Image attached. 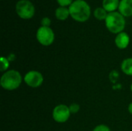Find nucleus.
I'll list each match as a JSON object with an SVG mask.
<instances>
[{
    "label": "nucleus",
    "instance_id": "1",
    "mask_svg": "<svg viewBox=\"0 0 132 131\" xmlns=\"http://www.w3.org/2000/svg\"><path fill=\"white\" fill-rule=\"evenodd\" d=\"M70 17L76 22H84L87 21L91 15V8L84 0H74L69 6Z\"/></svg>",
    "mask_w": 132,
    "mask_h": 131
},
{
    "label": "nucleus",
    "instance_id": "2",
    "mask_svg": "<svg viewBox=\"0 0 132 131\" xmlns=\"http://www.w3.org/2000/svg\"><path fill=\"white\" fill-rule=\"evenodd\" d=\"M22 82V77L20 73L15 69H10L5 72L1 79L0 84L1 86L9 91L15 90L19 87Z\"/></svg>",
    "mask_w": 132,
    "mask_h": 131
},
{
    "label": "nucleus",
    "instance_id": "3",
    "mask_svg": "<svg viewBox=\"0 0 132 131\" xmlns=\"http://www.w3.org/2000/svg\"><path fill=\"white\" fill-rule=\"evenodd\" d=\"M105 25L109 32L118 35V33L124 32L126 25L125 17L117 11L110 12L105 19Z\"/></svg>",
    "mask_w": 132,
    "mask_h": 131
},
{
    "label": "nucleus",
    "instance_id": "4",
    "mask_svg": "<svg viewBox=\"0 0 132 131\" xmlns=\"http://www.w3.org/2000/svg\"><path fill=\"white\" fill-rule=\"evenodd\" d=\"M35 6L29 0H19L15 4V12L22 19H30L35 15Z\"/></svg>",
    "mask_w": 132,
    "mask_h": 131
},
{
    "label": "nucleus",
    "instance_id": "5",
    "mask_svg": "<svg viewBox=\"0 0 132 131\" xmlns=\"http://www.w3.org/2000/svg\"><path fill=\"white\" fill-rule=\"evenodd\" d=\"M36 39L43 46L52 45L55 40V33L50 27L40 26L36 31Z\"/></svg>",
    "mask_w": 132,
    "mask_h": 131
},
{
    "label": "nucleus",
    "instance_id": "6",
    "mask_svg": "<svg viewBox=\"0 0 132 131\" xmlns=\"http://www.w3.org/2000/svg\"><path fill=\"white\" fill-rule=\"evenodd\" d=\"M70 114L71 113L70 111L69 107L65 104H59L56 106L52 113L53 120L60 124L67 122L69 120Z\"/></svg>",
    "mask_w": 132,
    "mask_h": 131
},
{
    "label": "nucleus",
    "instance_id": "7",
    "mask_svg": "<svg viewBox=\"0 0 132 131\" xmlns=\"http://www.w3.org/2000/svg\"><path fill=\"white\" fill-rule=\"evenodd\" d=\"M23 80L29 87L38 88L43 84L44 78L40 72L36 70H31L26 73Z\"/></svg>",
    "mask_w": 132,
    "mask_h": 131
},
{
    "label": "nucleus",
    "instance_id": "8",
    "mask_svg": "<svg viewBox=\"0 0 132 131\" xmlns=\"http://www.w3.org/2000/svg\"><path fill=\"white\" fill-rule=\"evenodd\" d=\"M114 43H115V46L120 49H126L130 43L129 35L125 32H122L118 33L115 37Z\"/></svg>",
    "mask_w": 132,
    "mask_h": 131
},
{
    "label": "nucleus",
    "instance_id": "9",
    "mask_svg": "<svg viewBox=\"0 0 132 131\" xmlns=\"http://www.w3.org/2000/svg\"><path fill=\"white\" fill-rule=\"evenodd\" d=\"M118 12L124 17L132 16V0H121Z\"/></svg>",
    "mask_w": 132,
    "mask_h": 131
},
{
    "label": "nucleus",
    "instance_id": "10",
    "mask_svg": "<svg viewBox=\"0 0 132 131\" xmlns=\"http://www.w3.org/2000/svg\"><path fill=\"white\" fill-rule=\"evenodd\" d=\"M121 0H103L102 7L108 12H114L118 9Z\"/></svg>",
    "mask_w": 132,
    "mask_h": 131
},
{
    "label": "nucleus",
    "instance_id": "11",
    "mask_svg": "<svg viewBox=\"0 0 132 131\" xmlns=\"http://www.w3.org/2000/svg\"><path fill=\"white\" fill-rule=\"evenodd\" d=\"M55 16L60 21H65L68 19L70 15V10L68 7H62L59 6L55 10Z\"/></svg>",
    "mask_w": 132,
    "mask_h": 131
},
{
    "label": "nucleus",
    "instance_id": "12",
    "mask_svg": "<svg viewBox=\"0 0 132 131\" xmlns=\"http://www.w3.org/2000/svg\"><path fill=\"white\" fill-rule=\"evenodd\" d=\"M121 69L125 74L132 76V57L127 58L122 61L121 64Z\"/></svg>",
    "mask_w": 132,
    "mask_h": 131
},
{
    "label": "nucleus",
    "instance_id": "13",
    "mask_svg": "<svg viewBox=\"0 0 132 131\" xmlns=\"http://www.w3.org/2000/svg\"><path fill=\"white\" fill-rule=\"evenodd\" d=\"M108 15V12L103 8V7H97L94 11V16L100 21L106 19L107 16Z\"/></svg>",
    "mask_w": 132,
    "mask_h": 131
},
{
    "label": "nucleus",
    "instance_id": "14",
    "mask_svg": "<svg viewBox=\"0 0 132 131\" xmlns=\"http://www.w3.org/2000/svg\"><path fill=\"white\" fill-rule=\"evenodd\" d=\"M0 62H1V71L2 72H6L9 67V60L8 59V58L2 56L0 59Z\"/></svg>",
    "mask_w": 132,
    "mask_h": 131
},
{
    "label": "nucleus",
    "instance_id": "15",
    "mask_svg": "<svg viewBox=\"0 0 132 131\" xmlns=\"http://www.w3.org/2000/svg\"><path fill=\"white\" fill-rule=\"evenodd\" d=\"M69 108H70V111L72 114H75V113H77L80 110V107L78 103H71L70 106H69Z\"/></svg>",
    "mask_w": 132,
    "mask_h": 131
},
{
    "label": "nucleus",
    "instance_id": "16",
    "mask_svg": "<svg viewBox=\"0 0 132 131\" xmlns=\"http://www.w3.org/2000/svg\"><path fill=\"white\" fill-rule=\"evenodd\" d=\"M74 0H56L57 3L60 6L62 7H68L73 2Z\"/></svg>",
    "mask_w": 132,
    "mask_h": 131
},
{
    "label": "nucleus",
    "instance_id": "17",
    "mask_svg": "<svg viewBox=\"0 0 132 131\" xmlns=\"http://www.w3.org/2000/svg\"><path fill=\"white\" fill-rule=\"evenodd\" d=\"M93 131H111V129L104 124H100L94 127Z\"/></svg>",
    "mask_w": 132,
    "mask_h": 131
},
{
    "label": "nucleus",
    "instance_id": "18",
    "mask_svg": "<svg viewBox=\"0 0 132 131\" xmlns=\"http://www.w3.org/2000/svg\"><path fill=\"white\" fill-rule=\"evenodd\" d=\"M51 24V19L49 17H43L41 19V26L50 27Z\"/></svg>",
    "mask_w": 132,
    "mask_h": 131
},
{
    "label": "nucleus",
    "instance_id": "19",
    "mask_svg": "<svg viewBox=\"0 0 132 131\" xmlns=\"http://www.w3.org/2000/svg\"><path fill=\"white\" fill-rule=\"evenodd\" d=\"M128 112H129L131 114H132V103H131L128 105Z\"/></svg>",
    "mask_w": 132,
    "mask_h": 131
},
{
    "label": "nucleus",
    "instance_id": "20",
    "mask_svg": "<svg viewBox=\"0 0 132 131\" xmlns=\"http://www.w3.org/2000/svg\"><path fill=\"white\" fill-rule=\"evenodd\" d=\"M131 90L132 91V84H131Z\"/></svg>",
    "mask_w": 132,
    "mask_h": 131
}]
</instances>
